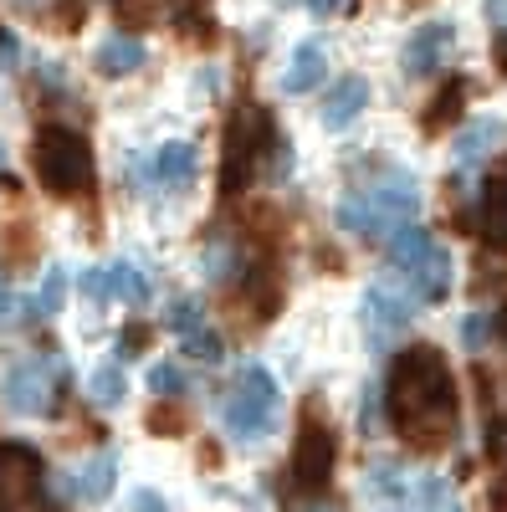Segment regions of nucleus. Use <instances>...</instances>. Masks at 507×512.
I'll list each match as a JSON object with an SVG mask.
<instances>
[{"instance_id":"26","label":"nucleus","mask_w":507,"mask_h":512,"mask_svg":"<svg viewBox=\"0 0 507 512\" xmlns=\"http://www.w3.org/2000/svg\"><path fill=\"white\" fill-rule=\"evenodd\" d=\"M180 344H185V354L200 359V364H221V354H226V349H221V333L205 328V323L190 328V333H180Z\"/></svg>"},{"instance_id":"38","label":"nucleus","mask_w":507,"mask_h":512,"mask_svg":"<svg viewBox=\"0 0 507 512\" xmlns=\"http://www.w3.org/2000/svg\"><path fill=\"white\" fill-rule=\"evenodd\" d=\"M487 456L492 461H507V415L487 425Z\"/></svg>"},{"instance_id":"20","label":"nucleus","mask_w":507,"mask_h":512,"mask_svg":"<svg viewBox=\"0 0 507 512\" xmlns=\"http://www.w3.org/2000/svg\"><path fill=\"white\" fill-rule=\"evenodd\" d=\"M461 108H467V82H446V88L426 103V113H420V128H426V134H446V128L461 118Z\"/></svg>"},{"instance_id":"11","label":"nucleus","mask_w":507,"mask_h":512,"mask_svg":"<svg viewBox=\"0 0 507 512\" xmlns=\"http://www.w3.org/2000/svg\"><path fill=\"white\" fill-rule=\"evenodd\" d=\"M195 175H200V149L185 144V139L159 144L154 159H149V180H159L164 190H175V195H185L195 185Z\"/></svg>"},{"instance_id":"14","label":"nucleus","mask_w":507,"mask_h":512,"mask_svg":"<svg viewBox=\"0 0 507 512\" xmlns=\"http://www.w3.org/2000/svg\"><path fill=\"white\" fill-rule=\"evenodd\" d=\"M241 308L251 323H272L277 308H282V277L272 267H251L246 282H241Z\"/></svg>"},{"instance_id":"47","label":"nucleus","mask_w":507,"mask_h":512,"mask_svg":"<svg viewBox=\"0 0 507 512\" xmlns=\"http://www.w3.org/2000/svg\"><path fill=\"white\" fill-rule=\"evenodd\" d=\"M0 169H6V144H0Z\"/></svg>"},{"instance_id":"13","label":"nucleus","mask_w":507,"mask_h":512,"mask_svg":"<svg viewBox=\"0 0 507 512\" xmlns=\"http://www.w3.org/2000/svg\"><path fill=\"white\" fill-rule=\"evenodd\" d=\"M507 144V123L502 118H477V123H467V128H461V134H456V169H461V175H467V169H482L497 149Z\"/></svg>"},{"instance_id":"16","label":"nucleus","mask_w":507,"mask_h":512,"mask_svg":"<svg viewBox=\"0 0 507 512\" xmlns=\"http://www.w3.org/2000/svg\"><path fill=\"white\" fill-rule=\"evenodd\" d=\"M369 108V82L364 77H338L333 93L323 103V128H333V134H344V128Z\"/></svg>"},{"instance_id":"1","label":"nucleus","mask_w":507,"mask_h":512,"mask_svg":"<svg viewBox=\"0 0 507 512\" xmlns=\"http://www.w3.org/2000/svg\"><path fill=\"white\" fill-rule=\"evenodd\" d=\"M385 410L395 436L415 451H441L456 436V374L436 344H410L395 354L390 379H385Z\"/></svg>"},{"instance_id":"24","label":"nucleus","mask_w":507,"mask_h":512,"mask_svg":"<svg viewBox=\"0 0 507 512\" xmlns=\"http://www.w3.org/2000/svg\"><path fill=\"white\" fill-rule=\"evenodd\" d=\"M482 231L497 251H507V180L487 185V200H482Z\"/></svg>"},{"instance_id":"42","label":"nucleus","mask_w":507,"mask_h":512,"mask_svg":"<svg viewBox=\"0 0 507 512\" xmlns=\"http://www.w3.org/2000/svg\"><path fill=\"white\" fill-rule=\"evenodd\" d=\"M487 16H492L497 31H507V0H487Z\"/></svg>"},{"instance_id":"10","label":"nucleus","mask_w":507,"mask_h":512,"mask_svg":"<svg viewBox=\"0 0 507 512\" xmlns=\"http://www.w3.org/2000/svg\"><path fill=\"white\" fill-rule=\"evenodd\" d=\"M456 52V26L451 21H426V26H415V36L405 41V52H400V67L410 77H431L451 62Z\"/></svg>"},{"instance_id":"43","label":"nucleus","mask_w":507,"mask_h":512,"mask_svg":"<svg viewBox=\"0 0 507 512\" xmlns=\"http://www.w3.org/2000/svg\"><path fill=\"white\" fill-rule=\"evenodd\" d=\"M11 313H16V297H11L6 277H0V318H11Z\"/></svg>"},{"instance_id":"12","label":"nucleus","mask_w":507,"mask_h":512,"mask_svg":"<svg viewBox=\"0 0 507 512\" xmlns=\"http://www.w3.org/2000/svg\"><path fill=\"white\" fill-rule=\"evenodd\" d=\"M369 200H374V210L385 221H415V210H420V185L405 175V169H385V180H374L369 190H364Z\"/></svg>"},{"instance_id":"45","label":"nucleus","mask_w":507,"mask_h":512,"mask_svg":"<svg viewBox=\"0 0 507 512\" xmlns=\"http://www.w3.org/2000/svg\"><path fill=\"white\" fill-rule=\"evenodd\" d=\"M308 6H313V11H318V16H333V11H338V6H344V0H308Z\"/></svg>"},{"instance_id":"35","label":"nucleus","mask_w":507,"mask_h":512,"mask_svg":"<svg viewBox=\"0 0 507 512\" xmlns=\"http://www.w3.org/2000/svg\"><path fill=\"white\" fill-rule=\"evenodd\" d=\"M159 11V0H118V16L129 21V26H149Z\"/></svg>"},{"instance_id":"4","label":"nucleus","mask_w":507,"mask_h":512,"mask_svg":"<svg viewBox=\"0 0 507 512\" xmlns=\"http://www.w3.org/2000/svg\"><path fill=\"white\" fill-rule=\"evenodd\" d=\"M282 420V390L267 364H241L236 390L226 400V436L236 446H262L267 436H277Z\"/></svg>"},{"instance_id":"46","label":"nucleus","mask_w":507,"mask_h":512,"mask_svg":"<svg viewBox=\"0 0 507 512\" xmlns=\"http://www.w3.org/2000/svg\"><path fill=\"white\" fill-rule=\"evenodd\" d=\"M11 6H16V11H36V6H41V0H11Z\"/></svg>"},{"instance_id":"28","label":"nucleus","mask_w":507,"mask_h":512,"mask_svg":"<svg viewBox=\"0 0 507 512\" xmlns=\"http://www.w3.org/2000/svg\"><path fill=\"white\" fill-rule=\"evenodd\" d=\"M205 323V308H200V297H175V303L164 308V328L169 333H190Z\"/></svg>"},{"instance_id":"21","label":"nucleus","mask_w":507,"mask_h":512,"mask_svg":"<svg viewBox=\"0 0 507 512\" xmlns=\"http://www.w3.org/2000/svg\"><path fill=\"white\" fill-rule=\"evenodd\" d=\"M369 497L374 502H410L415 497V477H405L400 461H374L369 466Z\"/></svg>"},{"instance_id":"15","label":"nucleus","mask_w":507,"mask_h":512,"mask_svg":"<svg viewBox=\"0 0 507 512\" xmlns=\"http://www.w3.org/2000/svg\"><path fill=\"white\" fill-rule=\"evenodd\" d=\"M144 41L139 36H129V31H113L108 41H98V52H93V72L98 77H129V72H139L144 67Z\"/></svg>"},{"instance_id":"29","label":"nucleus","mask_w":507,"mask_h":512,"mask_svg":"<svg viewBox=\"0 0 507 512\" xmlns=\"http://www.w3.org/2000/svg\"><path fill=\"white\" fill-rule=\"evenodd\" d=\"M0 251H6V262H11V267L31 262V256H36V236H31V226H6V236H0Z\"/></svg>"},{"instance_id":"3","label":"nucleus","mask_w":507,"mask_h":512,"mask_svg":"<svg viewBox=\"0 0 507 512\" xmlns=\"http://www.w3.org/2000/svg\"><path fill=\"white\" fill-rule=\"evenodd\" d=\"M385 246H390V262L405 272L415 303H441V297L451 292V282H456L451 251H446L431 231H420L415 221H400V226L385 236Z\"/></svg>"},{"instance_id":"31","label":"nucleus","mask_w":507,"mask_h":512,"mask_svg":"<svg viewBox=\"0 0 507 512\" xmlns=\"http://www.w3.org/2000/svg\"><path fill=\"white\" fill-rule=\"evenodd\" d=\"M82 16H88V0H57V6L47 11L52 31H77V26H82Z\"/></svg>"},{"instance_id":"8","label":"nucleus","mask_w":507,"mask_h":512,"mask_svg":"<svg viewBox=\"0 0 507 512\" xmlns=\"http://www.w3.org/2000/svg\"><path fill=\"white\" fill-rule=\"evenodd\" d=\"M41 502V456L26 441L0 446V507H36Z\"/></svg>"},{"instance_id":"34","label":"nucleus","mask_w":507,"mask_h":512,"mask_svg":"<svg viewBox=\"0 0 507 512\" xmlns=\"http://www.w3.org/2000/svg\"><path fill=\"white\" fill-rule=\"evenodd\" d=\"M415 507H441V502H456V492L446 487V477H426V482H415Z\"/></svg>"},{"instance_id":"37","label":"nucleus","mask_w":507,"mask_h":512,"mask_svg":"<svg viewBox=\"0 0 507 512\" xmlns=\"http://www.w3.org/2000/svg\"><path fill=\"white\" fill-rule=\"evenodd\" d=\"M200 267H205V277H216V282L231 277V251H226V246H210V251L200 256Z\"/></svg>"},{"instance_id":"19","label":"nucleus","mask_w":507,"mask_h":512,"mask_svg":"<svg viewBox=\"0 0 507 512\" xmlns=\"http://www.w3.org/2000/svg\"><path fill=\"white\" fill-rule=\"evenodd\" d=\"M113 477H118V456H113V451H98V456H88V461L72 472L67 492H72L77 502H103V497L113 492Z\"/></svg>"},{"instance_id":"22","label":"nucleus","mask_w":507,"mask_h":512,"mask_svg":"<svg viewBox=\"0 0 507 512\" xmlns=\"http://www.w3.org/2000/svg\"><path fill=\"white\" fill-rule=\"evenodd\" d=\"M108 287H113L118 303H129V308H144L149 303V277H144L139 262H113L108 267Z\"/></svg>"},{"instance_id":"25","label":"nucleus","mask_w":507,"mask_h":512,"mask_svg":"<svg viewBox=\"0 0 507 512\" xmlns=\"http://www.w3.org/2000/svg\"><path fill=\"white\" fill-rule=\"evenodd\" d=\"M149 431H154V436H185V431H190L185 405H175V395H159V405L149 410Z\"/></svg>"},{"instance_id":"39","label":"nucleus","mask_w":507,"mask_h":512,"mask_svg":"<svg viewBox=\"0 0 507 512\" xmlns=\"http://www.w3.org/2000/svg\"><path fill=\"white\" fill-rule=\"evenodd\" d=\"M144 344H149V328H144V323H134V328H123V338H118V354H123V359H134Z\"/></svg>"},{"instance_id":"17","label":"nucleus","mask_w":507,"mask_h":512,"mask_svg":"<svg viewBox=\"0 0 507 512\" xmlns=\"http://www.w3.org/2000/svg\"><path fill=\"white\" fill-rule=\"evenodd\" d=\"M338 226H344L349 236H359V241H385V236L395 231V221L379 216L374 200H369L364 190H354V195L338 200Z\"/></svg>"},{"instance_id":"44","label":"nucleus","mask_w":507,"mask_h":512,"mask_svg":"<svg viewBox=\"0 0 507 512\" xmlns=\"http://www.w3.org/2000/svg\"><path fill=\"white\" fill-rule=\"evenodd\" d=\"M129 502H134V507H164V497H159V492H134Z\"/></svg>"},{"instance_id":"27","label":"nucleus","mask_w":507,"mask_h":512,"mask_svg":"<svg viewBox=\"0 0 507 512\" xmlns=\"http://www.w3.org/2000/svg\"><path fill=\"white\" fill-rule=\"evenodd\" d=\"M67 303V272L62 267H47V277H41V292H36V308L41 318H57Z\"/></svg>"},{"instance_id":"36","label":"nucleus","mask_w":507,"mask_h":512,"mask_svg":"<svg viewBox=\"0 0 507 512\" xmlns=\"http://www.w3.org/2000/svg\"><path fill=\"white\" fill-rule=\"evenodd\" d=\"M164 6H169V16H175L180 26H185V21H205V16H210V0H164Z\"/></svg>"},{"instance_id":"9","label":"nucleus","mask_w":507,"mask_h":512,"mask_svg":"<svg viewBox=\"0 0 507 512\" xmlns=\"http://www.w3.org/2000/svg\"><path fill=\"white\" fill-rule=\"evenodd\" d=\"M359 313H364V323H369V338H374V344H385V338H395V333L410 328L415 297H405V292L385 277V282H369V287H364Z\"/></svg>"},{"instance_id":"30","label":"nucleus","mask_w":507,"mask_h":512,"mask_svg":"<svg viewBox=\"0 0 507 512\" xmlns=\"http://www.w3.org/2000/svg\"><path fill=\"white\" fill-rule=\"evenodd\" d=\"M492 328H497V313H467V323H461V344L477 354L487 338H492Z\"/></svg>"},{"instance_id":"6","label":"nucleus","mask_w":507,"mask_h":512,"mask_svg":"<svg viewBox=\"0 0 507 512\" xmlns=\"http://www.w3.org/2000/svg\"><path fill=\"white\" fill-rule=\"evenodd\" d=\"M333 461H338V431L323 420L318 405H308L303 420H298V436H292V466L287 472L298 487H323L333 477Z\"/></svg>"},{"instance_id":"40","label":"nucleus","mask_w":507,"mask_h":512,"mask_svg":"<svg viewBox=\"0 0 507 512\" xmlns=\"http://www.w3.org/2000/svg\"><path fill=\"white\" fill-rule=\"evenodd\" d=\"M379 395H385V390H374V384L364 390V405H359V420H364V431H374V425H379Z\"/></svg>"},{"instance_id":"33","label":"nucleus","mask_w":507,"mask_h":512,"mask_svg":"<svg viewBox=\"0 0 507 512\" xmlns=\"http://www.w3.org/2000/svg\"><path fill=\"white\" fill-rule=\"evenodd\" d=\"M149 390L154 395H180L185 390V369L180 364H154L149 369Z\"/></svg>"},{"instance_id":"23","label":"nucleus","mask_w":507,"mask_h":512,"mask_svg":"<svg viewBox=\"0 0 507 512\" xmlns=\"http://www.w3.org/2000/svg\"><path fill=\"white\" fill-rule=\"evenodd\" d=\"M123 395H129V379H123L118 364H98V369L88 374V400H93L98 410H118Z\"/></svg>"},{"instance_id":"32","label":"nucleus","mask_w":507,"mask_h":512,"mask_svg":"<svg viewBox=\"0 0 507 512\" xmlns=\"http://www.w3.org/2000/svg\"><path fill=\"white\" fill-rule=\"evenodd\" d=\"M77 287H82V297H88L93 308H103L108 297H113V287H108V267H88V272L77 277Z\"/></svg>"},{"instance_id":"5","label":"nucleus","mask_w":507,"mask_h":512,"mask_svg":"<svg viewBox=\"0 0 507 512\" xmlns=\"http://www.w3.org/2000/svg\"><path fill=\"white\" fill-rule=\"evenodd\" d=\"M277 149V134H272V118L262 103H241L226 123V154H221V190L226 195H241L257 159Z\"/></svg>"},{"instance_id":"41","label":"nucleus","mask_w":507,"mask_h":512,"mask_svg":"<svg viewBox=\"0 0 507 512\" xmlns=\"http://www.w3.org/2000/svg\"><path fill=\"white\" fill-rule=\"evenodd\" d=\"M216 88H221V72H216V67H205V72L195 77V93H216Z\"/></svg>"},{"instance_id":"18","label":"nucleus","mask_w":507,"mask_h":512,"mask_svg":"<svg viewBox=\"0 0 507 512\" xmlns=\"http://www.w3.org/2000/svg\"><path fill=\"white\" fill-rule=\"evenodd\" d=\"M323 77H328V52L318 47V41H303V47L292 52L287 72H282V93H287V98H303V93L318 88Z\"/></svg>"},{"instance_id":"7","label":"nucleus","mask_w":507,"mask_h":512,"mask_svg":"<svg viewBox=\"0 0 507 512\" xmlns=\"http://www.w3.org/2000/svg\"><path fill=\"white\" fill-rule=\"evenodd\" d=\"M0 400H6L11 415H52L57 410V384H52V364L47 359H16L6 374H0Z\"/></svg>"},{"instance_id":"2","label":"nucleus","mask_w":507,"mask_h":512,"mask_svg":"<svg viewBox=\"0 0 507 512\" xmlns=\"http://www.w3.org/2000/svg\"><path fill=\"white\" fill-rule=\"evenodd\" d=\"M31 169L47 195L72 200V195H88L93 190V149L88 139L67 123H47L31 144Z\"/></svg>"}]
</instances>
